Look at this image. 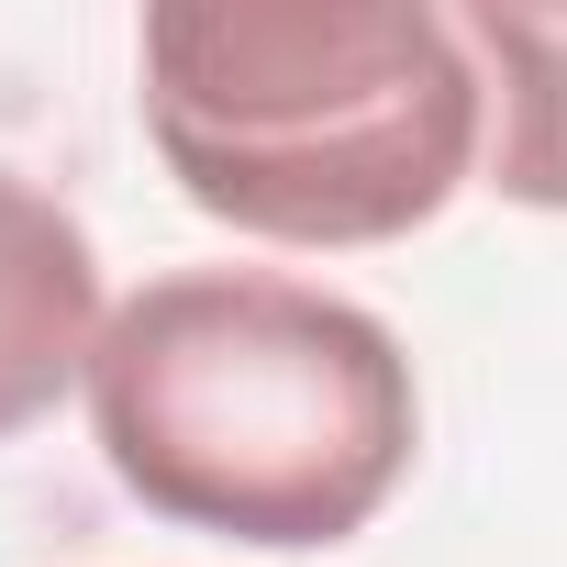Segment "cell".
<instances>
[{
	"label": "cell",
	"mask_w": 567,
	"mask_h": 567,
	"mask_svg": "<svg viewBox=\"0 0 567 567\" xmlns=\"http://www.w3.org/2000/svg\"><path fill=\"white\" fill-rule=\"evenodd\" d=\"M90 434L156 523L290 556L390 512L423 390L368 301L278 267H167L101 323Z\"/></svg>",
	"instance_id": "6da1fadb"
},
{
	"label": "cell",
	"mask_w": 567,
	"mask_h": 567,
	"mask_svg": "<svg viewBox=\"0 0 567 567\" xmlns=\"http://www.w3.org/2000/svg\"><path fill=\"white\" fill-rule=\"evenodd\" d=\"M134 68L178 200L256 245H401L489 145L478 56L423 0H156Z\"/></svg>",
	"instance_id": "7a4b0ae2"
},
{
	"label": "cell",
	"mask_w": 567,
	"mask_h": 567,
	"mask_svg": "<svg viewBox=\"0 0 567 567\" xmlns=\"http://www.w3.org/2000/svg\"><path fill=\"white\" fill-rule=\"evenodd\" d=\"M101 245L90 223L0 167V445L34 434L101 357Z\"/></svg>",
	"instance_id": "3957f363"
},
{
	"label": "cell",
	"mask_w": 567,
	"mask_h": 567,
	"mask_svg": "<svg viewBox=\"0 0 567 567\" xmlns=\"http://www.w3.org/2000/svg\"><path fill=\"white\" fill-rule=\"evenodd\" d=\"M456 34L489 101V189L523 212H567V0H467Z\"/></svg>",
	"instance_id": "277c9868"
}]
</instances>
